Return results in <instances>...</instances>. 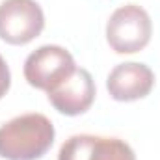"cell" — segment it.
Masks as SVG:
<instances>
[{"instance_id": "obj_3", "label": "cell", "mask_w": 160, "mask_h": 160, "mask_svg": "<svg viewBox=\"0 0 160 160\" xmlns=\"http://www.w3.org/2000/svg\"><path fill=\"white\" fill-rule=\"evenodd\" d=\"M77 69L75 58L60 45H43L34 50L24 62V78L32 88L54 89Z\"/></svg>"}, {"instance_id": "obj_5", "label": "cell", "mask_w": 160, "mask_h": 160, "mask_svg": "<svg viewBox=\"0 0 160 160\" xmlns=\"http://www.w3.org/2000/svg\"><path fill=\"white\" fill-rule=\"evenodd\" d=\"M58 160H136V155L119 138L75 134L60 147Z\"/></svg>"}, {"instance_id": "obj_1", "label": "cell", "mask_w": 160, "mask_h": 160, "mask_svg": "<svg viewBox=\"0 0 160 160\" xmlns=\"http://www.w3.org/2000/svg\"><path fill=\"white\" fill-rule=\"evenodd\" d=\"M54 125L43 114H22L0 127V157L6 160H38L54 143Z\"/></svg>"}, {"instance_id": "obj_7", "label": "cell", "mask_w": 160, "mask_h": 160, "mask_svg": "<svg viewBox=\"0 0 160 160\" xmlns=\"http://www.w3.org/2000/svg\"><path fill=\"white\" fill-rule=\"evenodd\" d=\"M153 86L155 73L140 62H127L116 65L106 78V89L110 97L119 102H130L147 97Z\"/></svg>"}, {"instance_id": "obj_8", "label": "cell", "mask_w": 160, "mask_h": 160, "mask_svg": "<svg viewBox=\"0 0 160 160\" xmlns=\"http://www.w3.org/2000/svg\"><path fill=\"white\" fill-rule=\"evenodd\" d=\"M9 84H11V73H9V67H8L6 60L0 54V99L8 93Z\"/></svg>"}, {"instance_id": "obj_6", "label": "cell", "mask_w": 160, "mask_h": 160, "mask_svg": "<svg viewBox=\"0 0 160 160\" xmlns=\"http://www.w3.org/2000/svg\"><path fill=\"white\" fill-rule=\"evenodd\" d=\"M50 104L65 116H80L89 110L95 101V82L88 69L77 67L48 93Z\"/></svg>"}, {"instance_id": "obj_2", "label": "cell", "mask_w": 160, "mask_h": 160, "mask_svg": "<svg viewBox=\"0 0 160 160\" xmlns=\"http://www.w3.org/2000/svg\"><path fill=\"white\" fill-rule=\"evenodd\" d=\"M153 34L149 13L138 4L118 8L106 22V41L118 54H134L147 47Z\"/></svg>"}, {"instance_id": "obj_4", "label": "cell", "mask_w": 160, "mask_h": 160, "mask_svg": "<svg viewBox=\"0 0 160 160\" xmlns=\"http://www.w3.org/2000/svg\"><path fill=\"white\" fill-rule=\"evenodd\" d=\"M45 28V15L36 0H4L0 4V39L26 45Z\"/></svg>"}]
</instances>
